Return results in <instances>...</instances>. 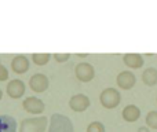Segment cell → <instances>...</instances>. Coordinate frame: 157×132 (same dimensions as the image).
<instances>
[{
    "label": "cell",
    "mask_w": 157,
    "mask_h": 132,
    "mask_svg": "<svg viewBox=\"0 0 157 132\" xmlns=\"http://www.w3.org/2000/svg\"><path fill=\"white\" fill-rule=\"evenodd\" d=\"M123 61L128 67H132V69H139L144 65V58L141 54H136V52H130V54H125L123 57Z\"/></svg>",
    "instance_id": "obj_13"
},
{
    "label": "cell",
    "mask_w": 157,
    "mask_h": 132,
    "mask_svg": "<svg viewBox=\"0 0 157 132\" xmlns=\"http://www.w3.org/2000/svg\"><path fill=\"white\" fill-rule=\"evenodd\" d=\"M90 98L84 94H76L69 99V107L76 113H81V111L87 110L90 107Z\"/></svg>",
    "instance_id": "obj_7"
},
{
    "label": "cell",
    "mask_w": 157,
    "mask_h": 132,
    "mask_svg": "<svg viewBox=\"0 0 157 132\" xmlns=\"http://www.w3.org/2000/svg\"><path fill=\"white\" fill-rule=\"evenodd\" d=\"M48 127L47 117H33V119H24L21 121L19 132H44Z\"/></svg>",
    "instance_id": "obj_2"
},
{
    "label": "cell",
    "mask_w": 157,
    "mask_h": 132,
    "mask_svg": "<svg viewBox=\"0 0 157 132\" xmlns=\"http://www.w3.org/2000/svg\"><path fill=\"white\" fill-rule=\"evenodd\" d=\"M69 58H71V54H69V52H65V54H62V52H57V54H54V61H57V62H59V63L66 62Z\"/></svg>",
    "instance_id": "obj_18"
},
{
    "label": "cell",
    "mask_w": 157,
    "mask_h": 132,
    "mask_svg": "<svg viewBox=\"0 0 157 132\" xmlns=\"http://www.w3.org/2000/svg\"><path fill=\"white\" fill-rule=\"evenodd\" d=\"M142 81L147 87H153L157 84V69L156 67H147L142 73Z\"/></svg>",
    "instance_id": "obj_14"
},
{
    "label": "cell",
    "mask_w": 157,
    "mask_h": 132,
    "mask_svg": "<svg viewBox=\"0 0 157 132\" xmlns=\"http://www.w3.org/2000/svg\"><path fill=\"white\" fill-rule=\"evenodd\" d=\"M25 83L21 81L19 78H14V80H10V83L7 84V95L13 99H19L21 96H24L25 94Z\"/></svg>",
    "instance_id": "obj_8"
},
{
    "label": "cell",
    "mask_w": 157,
    "mask_h": 132,
    "mask_svg": "<svg viewBox=\"0 0 157 132\" xmlns=\"http://www.w3.org/2000/svg\"><path fill=\"white\" fill-rule=\"evenodd\" d=\"M17 120L13 116L2 114L0 116V132H17Z\"/></svg>",
    "instance_id": "obj_11"
},
{
    "label": "cell",
    "mask_w": 157,
    "mask_h": 132,
    "mask_svg": "<svg viewBox=\"0 0 157 132\" xmlns=\"http://www.w3.org/2000/svg\"><path fill=\"white\" fill-rule=\"evenodd\" d=\"M146 124L152 130H157V110H152L146 114Z\"/></svg>",
    "instance_id": "obj_16"
},
{
    "label": "cell",
    "mask_w": 157,
    "mask_h": 132,
    "mask_svg": "<svg viewBox=\"0 0 157 132\" xmlns=\"http://www.w3.org/2000/svg\"><path fill=\"white\" fill-rule=\"evenodd\" d=\"M99 102L105 109H114L121 102V95L113 87L105 88L99 95Z\"/></svg>",
    "instance_id": "obj_3"
},
{
    "label": "cell",
    "mask_w": 157,
    "mask_h": 132,
    "mask_svg": "<svg viewBox=\"0 0 157 132\" xmlns=\"http://www.w3.org/2000/svg\"><path fill=\"white\" fill-rule=\"evenodd\" d=\"M88 54H84V52H80V54H77V57H80V58H86Z\"/></svg>",
    "instance_id": "obj_21"
},
{
    "label": "cell",
    "mask_w": 157,
    "mask_h": 132,
    "mask_svg": "<svg viewBox=\"0 0 157 132\" xmlns=\"http://www.w3.org/2000/svg\"><path fill=\"white\" fill-rule=\"evenodd\" d=\"M2 98H3V91H2V88H0V100H2Z\"/></svg>",
    "instance_id": "obj_22"
},
{
    "label": "cell",
    "mask_w": 157,
    "mask_h": 132,
    "mask_svg": "<svg viewBox=\"0 0 157 132\" xmlns=\"http://www.w3.org/2000/svg\"><path fill=\"white\" fill-rule=\"evenodd\" d=\"M138 132H150V130H149L147 127H141V128L138 130Z\"/></svg>",
    "instance_id": "obj_20"
},
{
    "label": "cell",
    "mask_w": 157,
    "mask_h": 132,
    "mask_svg": "<svg viewBox=\"0 0 157 132\" xmlns=\"http://www.w3.org/2000/svg\"><path fill=\"white\" fill-rule=\"evenodd\" d=\"M8 78V69L4 65H0V81H6Z\"/></svg>",
    "instance_id": "obj_19"
},
{
    "label": "cell",
    "mask_w": 157,
    "mask_h": 132,
    "mask_svg": "<svg viewBox=\"0 0 157 132\" xmlns=\"http://www.w3.org/2000/svg\"><path fill=\"white\" fill-rule=\"evenodd\" d=\"M48 85H50L48 77H47L46 74H43V73H36V74H33L29 80L30 89L35 91V92H37V94L44 92L47 88H48Z\"/></svg>",
    "instance_id": "obj_5"
},
{
    "label": "cell",
    "mask_w": 157,
    "mask_h": 132,
    "mask_svg": "<svg viewBox=\"0 0 157 132\" xmlns=\"http://www.w3.org/2000/svg\"><path fill=\"white\" fill-rule=\"evenodd\" d=\"M87 132H105V125L101 121H92L87 127Z\"/></svg>",
    "instance_id": "obj_17"
},
{
    "label": "cell",
    "mask_w": 157,
    "mask_h": 132,
    "mask_svg": "<svg viewBox=\"0 0 157 132\" xmlns=\"http://www.w3.org/2000/svg\"><path fill=\"white\" fill-rule=\"evenodd\" d=\"M116 83L121 89H125V91H127V89H131L134 85H135L136 77L132 72L124 70V72L119 73V76H117V78H116Z\"/></svg>",
    "instance_id": "obj_9"
},
{
    "label": "cell",
    "mask_w": 157,
    "mask_h": 132,
    "mask_svg": "<svg viewBox=\"0 0 157 132\" xmlns=\"http://www.w3.org/2000/svg\"><path fill=\"white\" fill-rule=\"evenodd\" d=\"M75 74H76L77 80L81 83H88L95 77V69L91 63L88 62H81L76 65L75 67Z\"/></svg>",
    "instance_id": "obj_4"
},
{
    "label": "cell",
    "mask_w": 157,
    "mask_h": 132,
    "mask_svg": "<svg viewBox=\"0 0 157 132\" xmlns=\"http://www.w3.org/2000/svg\"><path fill=\"white\" fill-rule=\"evenodd\" d=\"M73 123L68 116L61 113H54L50 119L48 131L47 132H73Z\"/></svg>",
    "instance_id": "obj_1"
},
{
    "label": "cell",
    "mask_w": 157,
    "mask_h": 132,
    "mask_svg": "<svg viewBox=\"0 0 157 132\" xmlns=\"http://www.w3.org/2000/svg\"><path fill=\"white\" fill-rule=\"evenodd\" d=\"M50 59H51V54H48V52H36L32 55V62L37 66L47 65Z\"/></svg>",
    "instance_id": "obj_15"
},
{
    "label": "cell",
    "mask_w": 157,
    "mask_h": 132,
    "mask_svg": "<svg viewBox=\"0 0 157 132\" xmlns=\"http://www.w3.org/2000/svg\"><path fill=\"white\" fill-rule=\"evenodd\" d=\"M22 107L25 111L32 114H41L44 111V102L36 96H28L22 102Z\"/></svg>",
    "instance_id": "obj_6"
},
{
    "label": "cell",
    "mask_w": 157,
    "mask_h": 132,
    "mask_svg": "<svg viewBox=\"0 0 157 132\" xmlns=\"http://www.w3.org/2000/svg\"><path fill=\"white\" fill-rule=\"evenodd\" d=\"M121 116L123 120H125L127 123H135L141 117V109L135 105H128L123 109Z\"/></svg>",
    "instance_id": "obj_12"
},
{
    "label": "cell",
    "mask_w": 157,
    "mask_h": 132,
    "mask_svg": "<svg viewBox=\"0 0 157 132\" xmlns=\"http://www.w3.org/2000/svg\"><path fill=\"white\" fill-rule=\"evenodd\" d=\"M29 66H30V61L28 57L25 55H17V57L13 58L11 61V70L17 74H24L29 70Z\"/></svg>",
    "instance_id": "obj_10"
}]
</instances>
